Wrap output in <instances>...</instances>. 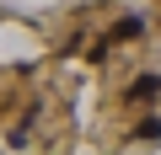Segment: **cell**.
I'll list each match as a JSON object with an SVG mask.
<instances>
[{
    "label": "cell",
    "mask_w": 161,
    "mask_h": 155,
    "mask_svg": "<svg viewBox=\"0 0 161 155\" xmlns=\"http://www.w3.org/2000/svg\"><path fill=\"white\" fill-rule=\"evenodd\" d=\"M134 107H150L156 96H161V70H145V75H134V80H129V91H124Z\"/></svg>",
    "instance_id": "1"
},
{
    "label": "cell",
    "mask_w": 161,
    "mask_h": 155,
    "mask_svg": "<svg viewBox=\"0 0 161 155\" xmlns=\"http://www.w3.org/2000/svg\"><path fill=\"white\" fill-rule=\"evenodd\" d=\"M134 139H145V144H156V139H161V118H145V123L134 128Z\"/></svg>",
    "instance_id": "2"
}]
</instances>
